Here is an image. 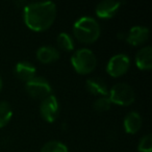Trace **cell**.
<instances>
[{
	"mask_svg": "<svg viewBox=\"0 0 152 152\" xmlns=\"http://www.w3.org/2000/svg\"><path fill=\"white\" fill-rule=\"evenodd\" d=\"M130 67V58L125 53L113 55L106 64V72L113 77H120L124 75Z\"/></svg>",
	"mask_w": 152,
	"mask_h": 152,
	"instance_id": "6",
	"label": "cell"
},
{
	"mask_svg": "<svg viewBox=\"0 0 152 152\" xmlns=\"http://www.w3.org/2000/svg\"><path fill=\"white\" fill-rule=\"evenodd\" d=\"M120 7H121L120 1H116V0H103V1H100L96 5L95 13L101 19H110V18H113L118 13Z\"/></svg>",
	"mask_w": 152,
	"mask_h": 152,
	"instance_id": "9",
	"label": "cell"
},
{
	"mask_svg": "<svg viewBox=\"0 0 152 152\" xmlns=\"http://www.w3.org/2000/svg\"><path fill=\"white\" fill-rule=\"evenodd\" d=\"M56 14V5L52 1L30 2L23 9V20L29 29L44 31L53 24Z\"/></svg>",
	"mask_w": 152,
	"mask_h": 152,
	"instance_id": "1",
	"label": "cell"
},
{
	"mask_svg": "<svg viewBox=\"0 0 152 152\" xmlns=\"http://www.w3.org/2000/svg\"><path fill=\"white\" fill-rule=\"evenodd\" d=\"M86 89L90 94L94 96H99V97L107 96L108 91H110L105 81L102 80L101 78H98V77H91V78L87 79Z\"/></svg>",
	"mask_w": 152,
	"mask_h": 152,
	"instance_id": "13",
	"label": "cell"
},
{
	"mask_svg": "<svg viewBox=\"0 0 152 152\" xmlns=\"http://www.w3.org/2000/svg\"><path fill=\"white\" fill-rule=\"evenodd\" d=\"M101 28L95 18L91 16H83L73 24L74 38L83 44H92L99 39Z\"/></svg>",
	"mask_w": 152,
	"mask_h": 152,
	"instance_id": "2",
	"label": "cell"
},
{
	"mask_svg": "<svg viewBox=\"0 0 152 152\" xmlns=\"http://www.w3.org/2000/svg\"><path fill=\"white\" fill-rule=\"evenodd\" d=\"M13 117V108L7 101H0V128L7 126Z\"/></svg>",
	"mask_w": 152,
	"mask_h": 152,
	"instance_id": "15",
	"label": "cell"
},
{
	"mask_svg": "<svg viewBox=\"0 0 152 152\" xmlns=\"http://www.w3.org/2000/svg\"><path fill=\"white\" fill-rule=\"evenodd\" d=\"M137 151L139 152H152V135L147 133L141 137L137 144Z\"/></svg>",
	"mask_w": 152,
	"mask_h": 152,
	"instance_id": "19",
	"label": "cell"
},
{
	"mask_svg": "<svg viewBox=\"0 0 152 152\" xmlns=\"http://www.w3.org/2000/svg\"><path fill=\"white\" fill-rule=\"evenodd\" d=\"M2 88H3V80H2V77L0 76V91L2 90Z\"/></svg>",
	"mask_w": 152,
	"mask_h": 152,
	"instance_id": "20",
	"label": "cell"
},
{
	"mask_svg": "<svg viewBox=\"0 0 152 152\" xmlns=\"http://www.w3.org/2000/svg\"><path fill=\"white\" fill-rule=\"evenodd\" d=\"M150 36V30L146 26L135 25L129 29L128 34H126V42L131 46H140L147 42Z\"/></svg>",
	"mask_w": 152,
	"mask_h": 152,
	"instance_id": "8",
	"label": "cell"
},
{
	"mask_svg": "<svg viewBox=\"0 0 152 152\" xmlns=\"http://www.w3.org/2000/svg\"><path fill=\"white\" fill-rule=\"evenodd\" d=\"M56 43L58 45V48L64 51H72L75 47L74 40L68 32H61L56 38Z\"/></svg>",
	"mask_w": 152,
	"mask_h": 152,
	"instance_id": "16",
	"label": "cell"
},
{
	"mask_svg": "<svg viewBox=\"0 0 152 152\" xmlns=\"http://www.w3.org/2000/svg\"><path fill=\"white\" fill-rule=\"evenodd\" d=\"M108 98L112 103L117 105L128 106L135 100V92L130 85L126 83H118L108 91Z\"/></svg>",
	"mask_w": 152,
	"mask_h": 152,
	"instance_id": "4",
	"label": "cell"
},
{
	"mask_svg": "<svg viewBox=\"0 0 152 152\" xmlns=\"http://www.w3.org/2000/svg\"><path fill=\"white\" fill-rule=\"evenodd\" d=\"M142 124H143V119L141 115L137 112H129L125 116L124 121H123V127H124L125 132L129 134H134L135 132L141 129Z\"/></svg>",
	"mask_w": 152,
	"mask_h": 152,
	"instance_id": "14",
	"label": "cell"
},
{
	"mask_svg": "<svg viewBox=\"0 0 152 152\" xmlns=\"http://www.w3.org/2000/svg\"><path fill=\"white\" fill-rule=\"evenodd\" d=\"M59 51L57 48L51 45H44L38 48L36 53V56L39 61L43 64L54 63L59 58Z\"/></svg>",
	"mask_w": 152,
	"mask_h": 152,
	"instance_id": "12",
	"label": "cell"
},
{
	"mask_svg": "<svg viewBox=\"0 0 152 152\" xmlns=\"http://www.w3.org/2000/svg\"><path fill=\"white\" fill-rule=\"evenodd\" d=\"M41 152H69L68 147L59 141H49L41 148Z\"/></svg>",
	"mask_w": 152,
	"mask_h": 152,
	"instance_id": "17",
	"label": "cell"
},
{
	"mask_svg": "<svg viewBox=\"0 0 152 152\" xmlns=\"http://www.w3.org/2000/svg\"><path fill=\"white\" fill-rule=\"evenodd\" d=\"M14 73L16 77L19 78L20 80L27 83L30 79H32L37 74V69L34 64L27 61H22L16 64L14 68Z\"/></svg>",
	"mask_w": 152,
	"mask_h": 152,
	"instance_id": "10",
	"label": "cell"
},
{
	"mask_svg": "<svg viewBox=\"0 0 152 152\" xmlns=\"http://www.w3.org/2000/svg\"><path fill=\"white\" fill-rule=\"evenodd\" d=\"M71 64L73 69L78 74L86 75L95 70L97 66L96 55L91 49L80 48L77 49L71 56Z\"/></svg>",
	"mask_w": 152,
	"mask_h": 152,
	"instance_id": "3",
	"label": "cell"
},
{
	"mask_svg": "<svg viewBox=\"0 0 152 152\" xmlns=\"http://www.w3.org/2000/svg\"><path fill=\"white\" fill-rule=\"evenodd\" d=\"M112 104L113 103L108 98V96H102V97H98L94 101L93 108L97 112H106L110 108Z\"/></svg>",
	"mask_w": 152,
	"mask_h": 152,
	"instance_id": "18",
	"label": "cell"
},
{
	"mask_svg": "<svg viewBox=\"0 0 152 152\" xmlns=\"http://www.w3.org/2000/svg\"><path fill=\"white\" fill-rule=\"evenodd\" d=\"M40 114L48 123H53L56 120L59 114V103L56 96L51 94L42 99L40 104Z\"/></svg>",
	"mask_w": 152,
	"mask_h": 152,
	"instance_id": "7",
	"label": "cell"
},
{
	"mask_svg": "<svg viewBox=\"0 0 152 152\" xmlns=\"http://www.w3.org/2000/svg\"><path fill=\"white\" fill-rule=\"evenodd\" d=\"M135 65L140 70L148 71L152 68V47L144 46L135 54Z\"/></svg>",
	"mask_w": 152,
	"mask_h": 152,
	"instance_id": "11",
	"label": "cell"
},
{
	"mask_svg": "<svg viewBox=\"0 0 152 152\" xmlns=\"http://www.w3.org/2000/svg\"><path fill=\"white\" fill-rule=\"evenodd\" d=\"M25 90L28 95L36 99H44L51 95L52 92L50 83L42 76H34L32 79L25 83Z\"/></svg>",
	"mask_w": 152,
	"mask_h": 152,
	"instance_id": "5",
	"label": "cell"
}]
</instances>
